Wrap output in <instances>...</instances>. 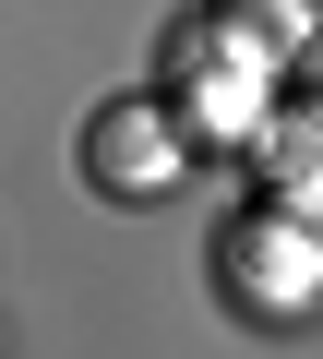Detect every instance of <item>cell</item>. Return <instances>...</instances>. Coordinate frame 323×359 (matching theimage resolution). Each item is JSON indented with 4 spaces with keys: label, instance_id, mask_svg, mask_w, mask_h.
I'll use <instances>...</instances> for the list:
<instances>
[{
    "label": "cell",
    "instance_id": "1",
    "mask_svg": "<svg viewBox=\"0 0 323 359\" xmlns=\"http://www.w3.org/2000/svg\"><path fill=\"white\" fill-rule=\"evenodd\" d=\"M299 96H311V108H323V36H311V48H299Z\"/></svg>",
    "mask_w": 323,
    "mask_h": 359
}]
</instances>
